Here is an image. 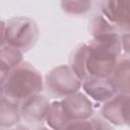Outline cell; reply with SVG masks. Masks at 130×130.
<instances>
[{"label": "cell", "instance_id": "cell-5", "mask_svg": "<svg viewBox=\"0 0 130 130\" xmlns=\"http://www.w3.org/2000/svg\"><path fill=\"white\" fill-rule=\"evenodd\" d=\"M44 86L53 99H63L81 87V80L75 75L69 65H60L47 73Z\"/></svg>", "mask_w": 130, "mask_h": 130}, {"label": "cell", "instance_id": "cell-8", "mask_svg": "<svg viewBox=\"0 0 130 130\" xmlns=\"http://www.w3.org/2000/svg\"><path fill=\"white\" fill-rule=\"evenodd\" d=\"M49 100L40 93L27 98L20 103V117L29 125H42L46 122L50 109Z\"/></svg>", "mask_w": 130, "mask_h": 130}, {"label": "cell", "instance_id": "cell-14", "mask_svg": "<svg viewBox=\"0 0 130 130\" xmlns=\"http://www.w3.org/2000/svg\"><path fill=\"white\" fill-rule=\"evenodd\" d=\"M5 45V22L0 20V48Z\"/></svg>", "mask_w": 130, "mask_h": 130}, {"label": "cell", "instance_id": "cell-13", "mask_svg": "<svg viewBox=\"0 0 130 130\" xmlns=\"http://www.w3.org/2000/svg\"><path fill=\"white\" fill-rule=\"evenodd\" d=\"M94 0H61L62 10L72 16H84L93 7Z\"/></svg>", "mask_w": 130, "mask_h": 130}, {"label": "cell", "instance_id": "cell-3", "mask_svg": "<svg viewBox=\"0 0 130 130\" xmlns=\"http://www.w3.org/2000/svg\"><path fill=\"white\" fill-rule=\"evenodd\" d=\"M44 81L41 73L28 62H20L7 75L1 88L13 101L21 103L43 90Z\"/></svg>", "mask_w": 130, "mask_h": 130}, {"label": "cell", "instance_id": "cell-9", "mask_svg": "<svg viewBox=\"0 0 130 130\" xmlns=\"http://www.w3.org/2000/svg\"><path fill=\"white\" fill-rule=\"evenodd\" d=\"M81 87L88 98L99 103L108 101L118 92L109 76H88L81 81Z\"/></svg>", "mask_w": 130, "mask_h": 130}, {"label": "cell", "instance_id": "cell-6", "mask_svg": "<svg viewBox=\"0 0 130 130\" xmlns=\"http://www.w3.org/2000/svg\"><path fill=\"white\" fill-rule=\"evenodd\" d=\"M100 14L119 32L129 31V0H99Z\"/></svg>", "mask_w": 130, "mask_h": 130}, {"label": "cell", "instance_id": "cell-7", "mask_svg": "<svg viewBox=\"0 0 130 130\" xmlns=\"http://www.w3.org/2000/svg\"><path fill=\"white\" fill-rule=\"evenodd\" d=\"M101 116L105 121L117 126L129 124V94L117 92L114 96L104 102Z\"/></svg>", "mask_w": 130, "mask_h": 130}, {"label": "cell", "instance_id": "cell-11", "mask_svg": "<svg viewBox=\"0 0 130 130\" xmlns=\"http://www.w3.org/2000/svg\"><path fill=\"white\" fill-rule=\"evenodd\" d=\"M130 61L128 54L120 56L118 59L115 68L110 74V78L115 85L118 92L129 94L130 89V81H129V73H130Z\"/></svg>", "mask_w": 130, "mask_h": 130}, {"label": "cell", "instance_id": "cell-10", "mask_svg": "<svg viewBox=\"0 0 130 130\" xmlns=\"http://www.w3.org/2000/svg\"><path fill=\"white\" fill-rule=\"evenodd\" d=\"M20 120V104L8 98L0 86V128H11Z\"/></svg>", "mask_w": 130, "mask_h": 130}, {"label": "cell", "instance_id": "cell-4", "mask_svg": "<svg viewBox=\"0 0 130 130\" xmlns=\"http://www.w3.org/2000/svg\"><path fill=\"white\" fill-rule=\"evenodd\" d=\"M39 40V27L35 20L25 16L10 18L5 23V44L20 52L30 50Z\"/></svg>", "mask_w": 130, "mask_h": 130}, {"label": "cell", "instance_id": "cell-2", "mask_svg": "<svg viewBox=\"0 0 130 130\" xmlns=\"http://www.w3.org/2000/svg\"><path fill=\"white\" fill-rule=\"evenodd\" d=\"M93 114L91 100L79 90L50 105L46 122L52 129H68L72 124L86 120Z\"/></svg>", "mask_w": 130, "mask_h": 130}, {"label": "cell", "instance_id": "cell-12", "mask_svg": "<svg viewBox=\"0 0 130 130\" xmlns=\"http://www.w3.org/2000/svg\"><path fill=\"white\" fill-rule=\"evenodd\" d=\"M22 61V52L5 45L0 48V86L3 84L9 72Z\"/></svg>", "mask_w": 130, "mask_h": 130}, {"label": "cell", "instance_id": "cell-1", "mask_svg": "<svg viewBox=\"0 0 130 130\" xmlns=\"http://www.w3.org/2000/svg\"><path fill=\"white\" fill-rule=\"evenodd\" d=\"M122 53L121 35L110 31L92 37L72 53L69 66L82 81L88 76H110Z\"/></svg>", "mask_w": 130, "mask_h": 130}]
</instances>
